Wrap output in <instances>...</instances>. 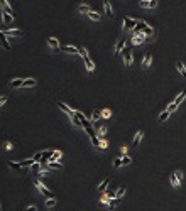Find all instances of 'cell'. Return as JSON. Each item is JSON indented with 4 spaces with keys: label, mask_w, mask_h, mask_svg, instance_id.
Segmentation results:
<instances>
[{
    "label": "cell",
    "mask_w": 186,
    "mask_h": 211,
    "mask_svg": "<svg viewBox=\"0 0 186 211\" xmlns=\"http://www.w3.org/2000/svg\"><path fill=\"white\" fill-rule=\"evenodd\" d=\"M5 102H7V96H0V106H2V105H5Z\"/></svg>",
    "instance_id": "cell-44"
},
{
    "label": "cell",
    "mask_w": 186,
    "mask_h": 211,
    "mask_svg": "<svg viewBox=\"0 0 186 211\" xmlns=\"http://www.w3.org/2000/svg\"><path fill=\"white\" fill-rule=\"evenodd\" d=\"M48 44L51 46L53 49H61V46H59V41L56 39V37H49V39H48Z\"/></svg>",
    "instance_id": "cell-15"
},
{
    "label": "cell",
    "mask_w": 186,
    "mask_h": 211,
    "mask_svg": "<svg viewBox=\"0 0 186 211\" xmlns=\"http://www.w3.org/2000/svg\"><path fill=\"white\" fill-rule=\"evenodd\" d=\"M32 159H34V160H36V162H41V159H42V152H37V154H36V156H34V157H32Z\"/></svg>",
    "instance_id": "cell-41"
},
{
    "label": "cell",
    "mask_w": 186,
    "mask_h": 211,
    "mask_svg": "<svg viewBox=\"0 0 186 211\" xmlns=\"http://www.w3.org/2000/svg\"><path fill=\"white\" fill-rule=\"evenodd\" d=\"M9 167L12 169V171H17V172H20V174H26L27 172V167H22L20 166V162H9Z\"/></svg>",
    "instance_id": "cell-8"
},
{
    "label": "cell",
    "mask_w": 186,
    "mask_h": 211,
    "mask_svg": "<svg viewBox=\"0 0 186 211\" xmlns=\"http://www.w3.org/2000/svg\"><path fill=\"white\" fill-rule=\"evenodd\" d=\"M78 12H81V14H88V12H91V9H90L88 4H81L80 7H78Z\"/></svg>",
    "instance_id": "cell-27"
},
{
    "label": "cell",
    "mask_w": 186,
    "mask_h": 211,
    "mask_svg": "<svg viewBox=\"0 0 186 211\" xmlns=\"http://www.w3.org/2000/svg\"><path fill=\"white\" fill-rule=\"evenodd\" d=\"M142 32H144V34H146V36H152V32H154V30H152V27H149V26H147V27H146V29H144V30H142Z\"/></svg>",
    "instance_id": "cell-40"
},
{
    "label": "cell",
    "mask_w": 186,
    "mask_h": 211,
    "mask_svg": "<svg viewBox=\"0 0 186 211\" xmlns=\"http://www.w3.org/2000/svg\"><path fill=\"white\" fill-rule=\"evenodd\" d=\"M124 48H125V41H124V39L117 41V44H115V56L122 54V51H124Z\"/></svg>",
    "instance_id": "cell-13"
},
{
    "label": "cell",
    "mask_w": 186,
    "mask_h": 211,
    "mask_svg": "<svg viewBox=\"0 0 186 211\" xmlns=\"http://www.w3.org/2000/svg\"><path fill=\"white\" fill-rule=\"evenodd\" d=\"M54 204H56V199H54V198H49V199L46 201V206H48V208H53Z\"/></svg>",
    "instance_id": "cell-35"
},
{
    "label": "cell",
    "mask_w": 186,
    "mask_h": 211,
    "mask_svg": "<svg viewBox=\"0 0 186 211\" xmlns=\"http://www.w3.org/2000/svg\"><path fill=\"white\" fill-rule=\"evenodd\" d=\"M107 145H108V144H107V140H105V138H102V140H100V149H107Z\"/></svg>",
    "instance_id": "cell-42"
},
{
    "label": "cell",
    "mask_w": 186,
    "mask_h": 211,
    "mask_svg": "<svg viewBox=\"0 0 186 211\" xmlns=\"http://www.w3.org/2000/svg\"><path fill=\"white\" fill-rule=\"evenodd\" d=\"M139 5H140L142 9H154L157 5V0H140Z\"/></svg>",
    "instance_id": "cell-9"
},
{
    "label": "cell",
    "mask_w": 186,
    "mask_h": 211,
    "mask_svg": "<svg viewBox=\"0 0 186 211\" xmlns=\"http://www.w3.org/2000/svg\"><path fill=\"white\" fill-rule=\"evenodd\" d=\"M61 51H63V52H68V54H78L80 48H75V46H63Z\"/></svg>",
    "instance_id": "cell-14"
},
{
    "label": "cell",
    "mask_w": 186,
    "mask_h": 211,
    "mask_svg": "<svg viewBox=\"0 0 186 211\" xmlns=\"http://www.w3.org/2000/svg\"><path fill=\"white\" fill-rule=\"evenodd\" d=\"M27 211H37V208L36 206H29V208H27Z\"/></svg>",
    "instance_id": "cell-47"
},
{
    "label": "cell",
    "mask_w": 186,
    "mask_h": 211,
    "mask_svg": "<svg viewBox=\"0 0 186 211\" xmlns=\"http://www.w3.org/2000/svg\"><path fill=\"white\" fill-rule=\"evenodd\" d=\"M124 194H125V188H119V189H117V198L120 199V198L124 196Z\"/></svg>",
    "instance_id": "cell-38"
},
{
    "label": "cell",
    "mask_w": 186,
    "mask_h": 211,
    "mask_svg": "<svg viewBox=\"0 0 186 211\" xmlns=\"http://www.w3.org/2000/svg\"><path fill=\"white\" fill-rule=\"evenodd\" d=\"M0 4H2V9H4L5 12H9V14H14V9L9 5V2L7 0H0Z\"/></svg>",
    "instance_id": "cell-20"
},
{
    "label": "cell",
    "mask_w": 186,
    "mask_h": 211,
    "mask_svg": "<svg viewBox=\"0 0 186 211\" xmlns=\"http://www.w3.org/2000/svg\"><path fill=\"white\" fill-rule=\"evenodd\" d=\"M151 61H152V54H151V52H147V54L144 56V61H142V68H149Z\"/></svg>",
    "instance_id": "cell-19"
},
{
    "label": "cell",
    "mask_w": 186,
    "mask_h": 211,
    "mask_svg": "<svg viewBox=\"0 0 186 211\" xmlns=\"http://www.w3.org/2000/svg\"><path fill=\"white\" fill-rule=\"evenodd\" d=\"M176 69L181 73L183 78H186V68H184V64H183V61H176Z\"/></svg>",
    "instance_id": "cell-16"
},
{
    "label": "cell",
    "mask_w": 186,
    "mask_h": 211,
    "mask_svg": "<svg viewBox=\"0 0 186 211\" xmlns=\"http://www.w3.org/2000/svg\"><path fill=\"white\" fill-rule=\"evenodd\" d=\"M32 86H36V80H32V78L24 80V83H22V88H32Z\"/></svg>",
    "instance_id": "cell-21"
},
{
    "label": "cell",
    "mask_w": 186,
    "mask_h": 211,
    "mask_svg": "<svg viewBox=\"0 0 186 211\" xmlns=\"http://www.w3.org/2000/svg\"><path fill=\"white\" fill-rule=\"evenodd\" d=\"M34 164H36V160H34V159H26V160H22V162H20V166H22V167L29 169V167H32Z\"/></svg>",
    "instance_id": "cell-23"
},
{
    "label": "cell",
    "mask_w": 186,
    "mask_h": 211,
    "mask_svg": "<svg viewBox=\"0 0 186 211\" xmlns=\"http://www.w3.org/2000/svg\"><path fill=\"white\" fill-rule=\"evenodd\" d=\"M119 204V198H112V199L108 201V209H115Z\"/></svg>",
    "instance_id": "cell-29"
},
{
    "label": "cell",
    "mask_w": 186,
    "mask_h": 211,
    "mask_svg": "<svg viewBox=\"0 0 186 211\" xmlns=\"http://www.w3.org/2000/svg\"><path fill=\"white\" fill-rule=\"evenodd\" d=\"M100 116H102V113H98V110H95V112H93V115H91V122L98 120Z\"/></svg>",
    "instance_id": "cell-34"
},
{
    "label": "cell",
    "mask_w": 186,
    "mask_h": 211,
    "mask_svg": "<svg viewBox=\"0 0 186 211\" xmlns=\"http://www.w3.org/2000/svg\"><path fill=\"white\" fill-rule=\"evenodd\" d=\"M22 83H24V80H19V78H15V80L10 81V86L12 88H22Z\"/></svg>",
    "instance_id": "cell-28"
},
{
    "label": "cell",
    "mask_w": 186,
    "mask_h": 211,
    "mask_svg": "<svg viewBox=\"0 0 186 211\" xmlns=\"http://www.w3.org/2000/svg\"><path fill=\"white\" fill-rule=\"evenodd\" d=\"M12 149V144L10 142H5V150H10Z\"/></svg>",
    "instance_id": "cell-45"
},
{
    "label": "cell",
    "mask_w": 186,
    "mask_h": 211,
    "mask_svg": "<svg viewBox=\"0 0 186 211\" xmlns=\"http://www.w3.org/2000/svg\"><path fill=\"white\" fill-rule=\"evenodd\" d=\"M34 184H36V188L41 191V194H44L48 199H49V198H54V194H53L51 191H48V188H46V186H44L41 181H37V179H36V181H34Z\"/></svg>",
    "instance_id": "cell-2"
},
{
    "label": "cell",
    "mask_w": 186,
    "mask_h": 211,
    "mask_svg": "<svg viewBox=\"0 0 186 211\" xmlns=\"http://www.w3.org/2000/svg\"><path fill=\"white\" fill-rule=\"evenodd\" d=\"M171 115V112H169V110H164V112L161 113L159 115V122H164V120H168V116Z\"/></svg>",
    "instance_id": "cell-31"
},
{
    "label": "cell",
    "mask_w": 186,
    "mask_h": 211,
    "mask_svg": "<svg viewBox=\"0 0 186 211\" xmlns=\"http://www.w3.org/2000/svg\"><path fill=\"white\" fill-rule=\"evenodd\" d=\"M146 42V34L140 32V34H134V37H132V44L134 46H140V44Z\"/></svg>",
    "instance_id": "cell-6"
},
{
    "label": "cell",
    "mask_w": 186,
    "mask_h": 211,
    "mask_svg": "<svg viewBox=\"0 0 186 211\" xmlns=\"http://www.w3.org/2000/svg\"><path fill=\"white\" fill-rule=\"evenodd\" d=\"M120 152H122V156H125V154H127V147H122Z\"/></svg>",
    "instance_id": "cell-46"
},
{
    "label": "cell",
    "mask_w": 186,
    "mask_h": 211,
    "mask_svg": "<svg viewBox=\"0 0 186 211\" xmlns=\"http://www.w3.org/2000/svg\"><path fill=\"white\" fill-rule=\"evenodd\" d=\"M142 135H144V132H142V130H139L137 134H135V137H134V147H137V145H139V142L142 140Z\"/></svg>",
    "instance_id": "cell-25"
},
{
    "label": "cell",
    "mask_w": 186,
    "mask_h": 211,
    "mask_svg": "<svg viewBox=\"0 0 186 211\" xmlns=\"http://www.w3.org/2000/svg\"><path fill=\"white\" fill-rule=\"evenodd\" d=\"M98 134H100V137H103V135L107 134V127H100L98 128Z\"/></svg>",
    "instance_id": "cell-43"
},
{
    "label": "cell",
    "mask_w": 186,
    "mask_h": 211,
    "mask_svg": "<svg viewBox=\"0 0 186 211\" xmlns=\"http://www.w3.org/2000/svg\"><path fill=\"white\" fill-rule=\"evenodd\" d=\"M108 184H110V179H108V177H107V179H103V181L98 184V191H107Z\"/></svg>",
    "instance_id": "cell-22"
},
{
    "label": "cell",
    "mask_w": 186,
    "mask_h": 211,
    "mask_svg": "<svg viewBox=\"0 0 186 211\" xmlns=\"http://www.w3.org/2000/svg\"><path fill=\"white\" fill-rule=\"evenodd\" d=\"M122 54H124V61H125V66H132V63H134V58H132V49L130 48H124V51H122Z\"/></svg>",
    "instance_id": "cell-3"
},
{
    "label": "cell",
    "mask_w": 186,
    "mask_h": 211,
    "mask_svg": "<svg viewBox=\"0 0 186 211\" xmlns=\"http://www.w3.org/2000/svg\"><path fill=\"white\" fill-rule=\"evenodd\" d=\"M2 32L5 36H22V30L20 29H9V27H2Z\"/></svg>",
    "instance_id": "cell-10"
},
{
    "label": "cell",
    "mask_w": 186,
    "mask_h": 211,
    "mask_svg": "<svg viewBox=\"0 0 186 211\" xmlns=\"http://www.w3.org/2000/svg\"><path fill=\"white\" fill-rule=\"evenodd\" d=\"M176 108H178V105H176V103L174 102H173V103H169V105H168V110H169V112H176Z\"/></svg>",
    "instance_id": "cell-36"
},
{
    "label": "cell",
    "mask_w": 186,
    "mask_h": 211,
    "mask_svg": "<svg viewBox=\"0 0 186 211\" xmlns=\"http://www.w3.org/2000/svg\"><path fill=\"white\" fill-rule=\"evenodd\" d=\"M78 54L81 56V58H83V61H85V64H86V69L88 71H93V69H95V63L91 61V58H90V54H88V51L85 48H80V51H78Z\"/></svg>",
    "instance_id": "cell-1"
},
{
    "label": "cell",
    "mask_w": 186,
    "mask_h": 211,
    "mask_svg": "<svg viewBox=\"0 0 186 211\" xmlns=\"http://www.w3.org/2000/svg\"><path fill=\"white\" fill-rule=\"evenodd\" d=\"M103 7H105V14L108 15V17H113V12H112V7H110L108 0H103Z\"/></svg>",
    "instance_id": "cell-18"
},
{
    "label": "cell",
    "mask_w": 186,
    "mask_h": 211,
    "mask_svg": "<svg viewBox=\"0 0 186 211\" xmlns=\"http://www.w3.org/2000/svg\"><path fill=\"white\" fill-rule=\"evenodd\" d=\"M130 162H132V159L127 156V154H125V156H122V164H124V166H129Z\"/></svg>",
    "instance_id": "cell-33"
},
{
    "label": "cell",
    "mask_w": 186,
    "mask_h": 211,
    "mask_svg": "<svg viewBox=\"0 0 186 211\" xmlns=\"http://www.w3.org/2000/svg\"><path fill=\"white\" fill-rule=\"evenodd\" d=\"M110 115H112V112H110L108 108H105V110H103V112H102V118H108Z\"/></svg>",
    "instance_id": "cell-37"
},
{
    "label": "cell",
    "mask_w": 186,
    "mask_h": 211,
    "mask_svg": "<svg viewBox=\"0 0 186 211\" xmlns=\"http://www.w3.org/2000/svg\"><path fill=\"white\" fill-rule=\"evenodd\" d=\"M59 157H61V150H54L51 156V159H49V162H54V160H58Z\"/></svg>",
    "instance_id": "cell-32"
},
{
    "label": "cell",
    "mask_w": 186,
    "mask_h": 211,
    "mask_svg": "<svg viewBox=\"0 0 186 211\" xmlns=\"http://www.w3.org/2000/svg\"><path fill=\"white\" fill-rule=\"evenodd\" d=\"M2 19H4V24H10V22L14 20V15L4 10V12H2Z\"/></svg>",
    "instance_id": "cell-17"
},
{
    "label": "cell",
    "mask_w": 186,
    "mask_h": 211,
    "mask_svg": "<svg viewBox=\"0 0 186 211\" xmlns=\"http://www.w3.org/2000/svg\"><path fill=\"white\" fill-rule=\"evenodd\" d=\"M169 179H171V184L174 186V188H178V186L181 184L183 174H181V172H178V171H176V172H173V174H171V177H169Z\"/></svg>",
    "instance_id": "cell-7"
},
{
    "label": "cell",
    "mask_w": 186,
    "mask_h": 211,
    "mask_svg": "<svg viewBox=\"0 0 186 211\" xmlns=\"http://www.w3.org/2000/svg\"><path fill=\"white\" fill-rule=\"evenodd\" d=\"M0 46L4 49H7V51H10V44H9V41H7V36H5L2 30H0Z\"/></svg>",
    "instance_id": "cell-11"
},
{
    "label": "cell",
    "mask_w": 186,
    "mask_h": 211,
    "mask_svg": "<svg viewBox=\"0 0 186 211\" xmlns=\"http://www.w3.org/2000/svg\"><path fill=\"white\" fill-rule=\"evenodd\" d=\"M46 167H49V169H63V164L61 162H48V166H46ZM44 167V169H46Z\"/></svg>",
    "instance_id": "cell-26"
},
{
    "label": "cell",
    "mask_w": 186,
    "mask_h": 211,
    "mask_svg": "<svg viewBox=\"0 0 186 211\" xmlns=\"http://www.w3.org/2000/svg\"><path fill=\"white\" fill-rule=\"evenodd\" d=\"M86 15L91 19V20H100V19H102V15H100V14H97V12H93V10H91V12H88Z\"/></svg>",
    "instance_id": "cell-30"
},
{
    "label": "cell",
    "mask_w": 186,
    "mask_h": 211,
    "mask_svg": "<svg viewBox=\"0 0 186 211\" xmlns=\"http://www.w3.org/2000/svg\"><path fill=\"white\" fill-rule=\"evenodd\" d=\"M186 98V90L184 91H181V93H179V95L178 96H176V100H174V103H176V105H181V103H183V100H184Z\"/></svg>",
    "instance_id": "cell-24"
},
{
    "label": "cell",
    "mask_w": 186,
    "mask_h": 211,
    "mask_svg": "<svg viewBox=\"0 0 186 211\" xmlns=\"http://www.w3.org/2000/svg\"><path fill=\"white\" fill-rule=\"evenodd\" d=\"M58 106H59V108H61L63 112L66 113V115L69 116V118H75V116H76V110H73V108H69V106L66 105V103L59 102V103H58Z\"/></svg>",
    "instance_id": "cell-4"
},
{
    "label": "cell",
    "mask_w": 186,
    "mask_h": 211,
    "mask_svg": "<svg viewBox=\"0 0 186 211\" xmlns=\"http://www.w3.org/2000/svg\"><path fill=\"white\" fill-rule=\"evenodd\" d=\"M135 24H137V20L132 17H124V30H134Z\"/></svg>",
    "instance_id": "cell-5"
},
{
    "label": "cell",
    "mask_w": 186,
    "mask_h": 211,
    "mask_svg": "<svg viewBox=\"0 0 186 211\" xmlns=\"http://www.w3.org/2000/svg\"><path fill=\"white\" fill-rule=\"evenodd\" d=\"M146 27H147V24L144 20H137V24H135V27H134V34H140Z\"/></svg>",
    "instance_id": "cell-12"
},
{
    "label": "cell",
    "mask_w": 186,
    "mask_h": 211,
    "mask_svg": "<svg viewBox=\"0 0 186 211\" xmlns=\"http://www.w3.org/2000/svg\"><path fill=\"white\" fill-rule=\"evenodd\" d=\"M120 166H124V164H122V157H120V159H115V162H113V167H115V169H119Z\"/></svg>",
    "instance_id": "cell-39"
}]
</instances>
